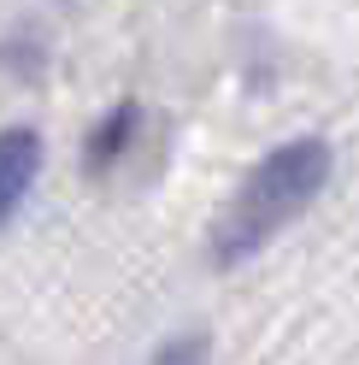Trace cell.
I'll return each instance as SVG.
<instances>
[{"label":"cell","instance_id":"obj_4","mask_svg":"<svg viewBox=\"0 0 359 365\" xmlns=\"http://www.w3.org/2000/svg\"><path fill=\"white\" fill-rule=\"evenodd\" d=\"M130 124H136V112H130V106H118V112H112V124L106 130H95V148H88V165H112V153H118L124 142H130Z\"/></svg>","mask_w":359,"mask_h":365},{"label":"cell","instance_id":"obj_2","mask_svg":"<svg viewBox=\"0 0 359 365\" xmlns=\"http://www.w3.org/2000/svg\"><path fill=\"white\" fill-rule=\"evenodd\" d=\"M36 171H41V135L24 130V124L6 130V135H0V224L24 207Z\"/></svg>","mask_w":359,"mask_h":365},{"label":"cell","instance_id":"obj_1","mask_svg":"<svg viewBox=\"0 0 359 365\" xmlns=\"http://www.w3.org/2000/svg\"><path fill=\"white\" fill-rule=\"evenodd\" d=\"M324 182H330V148L318 142V135H301V142L265 153L259 165L241 177L236 200H230L224 218H218L212 259H218V265H241L248 254H259L277 230H288V224L318 200Z\"/></svg>","mask_w":359,"mask_h":365},{"label":"cell","instance_id":"obj_3","mask_svg":"<svg viewBox=\"0 0 359 365\" xmlns=\"http://www.w3.org/2000/svg\"><path fill=\"white\" fill-rule=\"evenodd\" d=\"M207 359H212V336H207V330H194V336L165 341V348L153 354L147 365H207Z\"/></svg>","mask_w":359,"mask_h":365}]
</instances>
